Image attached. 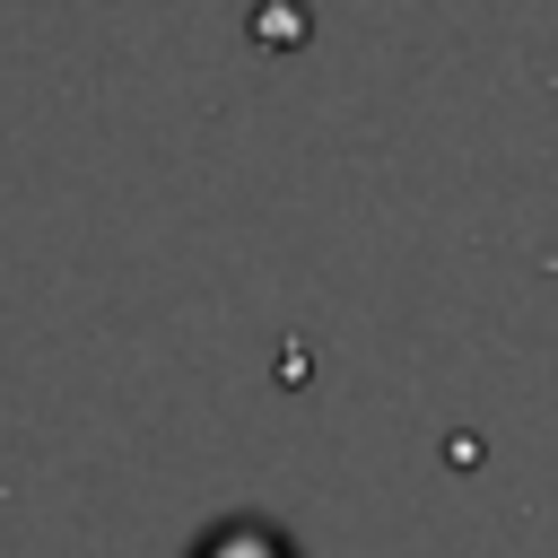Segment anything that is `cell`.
I'll use <instances>...</instances> for the list:
<instances>
[{"label":"cell","mask_w":558,"mask_h":558,"mask_svg":"<svg viewBox=\"0 0 558 558\" xmlns=\"http://www.w3.org/2000/svg\"><path fill=\"white\" fill-rule=\"evenodd\" d=\"M183 558H296V532L270 514H218Z\"/></svg>","instance_id":"1"}]
</instances>
